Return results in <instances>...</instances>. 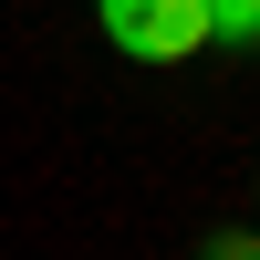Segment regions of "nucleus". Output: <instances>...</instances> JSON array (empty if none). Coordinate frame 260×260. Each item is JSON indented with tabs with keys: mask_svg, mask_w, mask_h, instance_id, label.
Segmentation results:
<instances>
[{
	"mask_svg": "<svg viewBox=\"0 0 260 260\" xmlns=\"http://www.w3.org/2000/svg\"><path fill=\"white\" fill-rule=\"evenodd\" d=\"M104 42H115L125 62H187L208 52V0H94Z\"/></svg>",
	"mask_w": 260,
	"mask_h": 260,
	"instance_id": "nucleus-1",
	"label": "nucleus"
},
{
	"mask_svg": "<svg viewBox=\"0 0 260 260\" xmlns=\"http://www.w3.org/2000/svg\"><path fill=\"white\" fill-rule=\"evenodd\" d=\"M208 42H229V52H260V0H208Z\"/></svg>",
	"mask_w": 260,
	"mask_h": 260,
	"instance_id": "nucleus-2",
	"label": "nucleus"
},
{
	"mask_svg": "<svg viewBox=\"0 0 260 260\" xmlns=\"http://www.w3.org/2000/svg\"><path fill=\"white\" fill-rule=\"evenodd\" d=\"M198 260H260V229H208Z\"/></svg>",
	"mask_w": 260,
	"mask_h": 260,
	"instance_id": "nucleus-3",
	"label": "nucleus"
}]
</instances>
